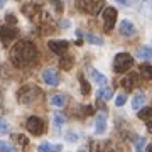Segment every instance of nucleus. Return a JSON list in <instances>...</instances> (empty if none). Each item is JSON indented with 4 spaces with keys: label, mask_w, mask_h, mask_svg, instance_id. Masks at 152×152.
<instances>
[{
    "label": "nucleus",
    "mask_w": 152,
    "mask_h": 152,
    "mask_svg": "<svg viewBox=\"0 0 152 152\" xmlns=\"http://www.w3.org/2000/svg\"><path fill=\"white\" fill-rule=\"evenodd\" d=\"M137 56L142 59H152V48L151 46H140L137 49Z\"/></svg>",
    "instance_id": "18"
},
{
    "label": "nucleus",
    "mask_w": 152,
    "mask_h": 152,
    "mask_svg": "<svg viewBox=\"0 0 152 152\" xmlns=\"http://www.w3.org/2000/svg\"><path fill=\"white\" fill-rule=\"evenodd\" d=\"M117 15L118 12L115 7H105L103 12H102V17H103V26H105V31L110 32L115 26V20H117Z\"/></svg>",
    "instance_id": "4"
},
{
    "label": "nucleus",
    "mask_w": 152,
    "mask_h": 152,
    "mask_svg": "<svg viewBox=\"0 0 152 152\" xmlns=\"http://www.w3.org/2000/svg\"><path fill=\"white\" fill-rule=\"evenodd\" d=\"M90 76H91V80H93V81L98 83L100 86H105V83H107V76L102 75L100 71H96L95 68H91V69H90Z\"/></svg>",
    "instance_id": "15"
},
{
    "label": "nucleus",
    "mask_w": 152,
    "mask_h": 152,
    "mask_svg": "<svg viewBox=\"0 0 152 152\" xmlns=\"http://www.w3.org/2000/svg\"><path fill=\"white\" fill-rule=\"evenodd\" d=\"M145 151H147V152H152V144H149V145H147Z\"/></svg>",
    "instance_id": "35"
},
{
    "label": "nucleus",
    "mask_w": 152,
    "mask_h": 152,
    "mask_svg": "<svg viewBox=\"0 0 152 152\" xmlns=\"http://www.w3.org/2000/svg\"><path fill=\"white\" fill-rule=\"evenodd\" d=\"M26 127H27V130L31 132L32 135H42L44 129H46V124H44V120L39 118V117H29Z\"/></svg>",
    "instance_id": "5"
},
{
    "label": "nucleus",
    "mask_w": 152,
    "mask_h": 152,
    "mask_svg": "<svg viewBox=\"0 0 152 152\" xmlns=\"http://www.w3.org/2000/svg\"><path fill=\"white\" fill-rule=\"evenodd\" d=\"M5 20H7V24H12V26H15V24H17V19H15L14 14H7Z\"/></svg>",
    "instance_id": "30"
},
{
    "label": "nucleus",
    "mask_w": 152,
    "mask_h": 152,
    "mask_svg": "<svg viewBox=\"0 0 152 152\" xmlns=\"http://www.w3.org/2000/svg\"><path fill=\"white\" fill-rule=\"evenodd\" d=\"M51 103L54 105V107H64L66 105V96L64 95H53L51 96Z\"/></svg>",
    "instance_id": "20"
},
{
    "label": "nucleus",
    "mask_w": 152,
    "mask_h": 152,
    "mask_svg": "<svg viewBox=\"0 0 152 152\" xmlns=\"http://www.w3.org/2000/svg\"><path fill=\"white\" fill-rule=\"evenodd\" d=\"M122 86H124L125 90H129V91H130V90H134L135 86H139V75H137V73H130L127 78H124Z\"/></svg>",
    "instance_id": "11"
},
{
    "label": "nucleus",
    "mask_w": 152,
    "mask_h": 152,
    "mask_svg": "<svg viewBox=\"0 0 152 152\" xmlns=\"http://www.w3.org/2000/svg\"><path fill=\"white\" fill-rule=\"evenodd\" d=\"M73 64H75V58H73L71 54H63V56H61V59H59L61 69L69 71L71 68H73Z\"/></svg>",
    "instance_id": "14"
},
{
    "label": "nucleus",
    "mask_w": 152,
    "mask_h": 152,
    "mask_svg": "<svg viewBox=\"0 0 152 152\" xmlns=\"http://www.w3.org/2000/svg\"><path fill=\"white\" fill-rule=\"evenodd\" d=\"M78 80H80V85H81V93L86 96V95H90V91H91V88H90V85H88V81L85 80V76L83 75H78Z\"/></svg>",
    "instance_id": "22"
},
{
    "label": "nucleus",
    "mask_w": 152,
    "mask_h": 152,
    "mask_svg": "<svg viewBox=\"0 0 152 152\" xmlns=\"http://www.w3.org/2000/svg\"><path fill=\"white\" fill-rule=\"evenodd\" d=\"M125 102H127V96L122 93V95H118V96H117V100H115V105H117V107H122Z\"/></svg>",
    "instance_id": "29"
},
{
    "label": "nucleus",
    "mask_w": 152,
    "mask_h": 152,
    "mask_svg": "<svg viewBox=\"0 0 152 152\" xmlns=\"http://www.w3.org/2000/svg\"><path fill=\"white\" fill-rule=\"evenodd\" d=\"M140 75L147 80H152V66L151 64H142L140 66Z\"/></svg>",
    "instance_id": "25"
},
{
    "label": "nucleus",
    "mask_w": 152,
    "mask_h": 152,
    "mask_svg": "<svg viewBox=\"0 0 152 152\" xmlns=\"http://www.w3.org/2000/svg\"><path fill=\"white\" fill-rule=\"evenodd\" d=\"M145 137H137L134 140V145H135V152H144V147H145Z\"/></svg>",
    "instance_id": "24"
},
{
    "label": "nucleus",
    "mask_w": 152,
    "mask_h": 152,
    "mask_svg": "<svg viewBox=\"0 0 152 152\" xmlns=\"http://www.w3.org/2000/svg\"><path fill=\"white\" fill-rule=\"evenodd\" d=\"M105 130H107V115L96 113V117H95V132L96 134H103Z\"/></svg>",
    "instance_id": "12"
},
{
    "label": "nucleus",
    "mask_w": 152,
    "mask_h": 152,
    "mask_svg": "<svg viewBox=\"0 0 152 152\" xmlns=\"http://www.w3.org/2000/svg\"><path fill=\"white\" fill-rule=\"evenodd\" d=\"M37 59V48L31 41L17 42L10 51V61L17 68H26Z\"/></svg>",
    "instance_id": "1"
},
{
    "label": "nucleus",
    "mask_w": 152,
    "mask_h": 152,
    "mask_svg": "<svg viewBox=\"0 0 152 152\" xmlns=\"http://www.w3.org/2000/svg\"><path fill=\"white\" fill-rule=\"evenodd\" d=\"M48 46L53 53L63 56L66 51H68V48H69V42H68V41H49Z\"/></svg>",
    "instance_id": "9"
},
{
    "label": "nucleus",
    "mask_w": 152,
    "mask_h": 152,
    "mask_svg": "<svg viewBox=\"0 0 152 152\" xmlns=\"http://www.w3.org/2000/svg\"><path fill=\"white\" fill-rule=\"evenodd\" d=\"M66 139H68V140H69V142H76V140H78V134H73V132H69V134H68V137H66Z\"/></svg>",
    "instance_id": "31"
},
{
    "label": "nucleus",
    "mask_w": 152,
    "mask_h": 152,
    "mask_svg": "<svg viewBox=\"0 0 152 152\" xmlns=\"http://www.w3.org/2000/svg\"><path fill=\"white\" fill-rule=\"evenodd\" d=\"M134 66V58L129 53H118L113 59V71L115 73H125Z\"/></svg>",
    "instance_id": "3"
},
{
    "label": "nucleus",
    "mask_w": 152,
    "mask_h": 152,
    "mask_svg": "<svg viewBox=\"0 0 152 152\" xmlns=\"http://www.w3.org/2000/svg\"><path fill=\"white\" fill-rule=\"evenodd\" d=\"M102 7H103V2H96V0L95 2H80V9L88 14H93V15H96Z\"/></svg>",
    "instance_id": "10"
},
{
    "label": "nucleus",
    "mask_w": 152,
    "mask_h": 152,
    "mask_svg": "<svg viewBox=\"0 0 152 152\" xmlns=\"http://www.w3.org/2000/svg\"><path fill=\"white\" fill-rule=\"evenodd\" d=\"M112 95H113V93H112V88H108V86H100V90H98V98L103 100V102L110 100Z\"/></svg>",
    "instance_id": "19"
},
{
    "label": "nucleus",
    "mask_w": 152,
    "mask_h": 152,
    "mask_svg": "<svg viewBox=\"0 0 152 152\" xmlns=\"http://www.w3.org/2000/svg\"><path fill=\"white\" fill-rule=\"evenodd\" d=\"M0 7H4V2H2V0H0Z\"/></svg>",
    "instance_id": "37"
},
{
    "label": "nucleus",
    "mask_w": 152,
    "mask_h": 152,
    "mask_svg": "<svg viewBox=\"0 0 152 152\" xmlns=\"http://www.w3.org/2000/svg\"><path fill=\"white\" fill-rule=\"evenodd\" d=\"M39 152H59L63 151V147L59 144H51V142H42L41 145L37 147Z\"/></svg>",
    "instance_id": "13"
},
{
    "label": "nucleus",
    "mask_w": 152,
    "mask_h": 152,
    "mask_svg": "<svg viewBox=\"0 0 152 152\" xmlns=\"http://www.w3.org/2000/svg\"><path fill=\"white\" fill-rule=\"evenodd\" d=\"M0 152H19L15 147L5 140H0Z\"/></svg>",
    "instance_id": "26"
},
{
    "label": "nucleus",
    "mask_w": 152,
    "mask_h": 152,
    "mask_svg": "<svg viewBox=\"0 0 152 152\" xmlns=\"http://www.w3.org/2000/svg\"><path fill=\"white\" fill-rule=\"evenodd\" d=\"M137 115H139V118H142V120H149V118L152 120V107H145V108H142Z\"/></svg>",
    "instance_id": "23"
},
{
    "label": "nucleus",
    "mask_w": 152,
    "mask_h": 152,
    "mask_svg": "<svg viewBox=\"0 0 152 152\" xmlns=\"http://www.w3.org/2000/svg\"><path fill=\"white\" fill-rule=\"evenodd\" d=\"M41 96V90L34 85H27V86H22L19 91H17V100L24 105H31L34 103L37 98Z\"/></svg>",
    "instance_id": "2"
},
{
    "label": "nucleus",
    "mask_w": 152,
    "mask_h": 152,
    "mask_svg": "<svg viewBox=\"0 0 152 152\" xmlns=\"http://www.w3.org/2000/svg\"><path fill=\"white\" fill-rule=\"evenodd\" d=\"M19 36V31H17L15 27H10V26H7V27H2L0 29V39H2V42L5 44H9V42H12L14 39Z\"/></svg>",
    "instance_id": "6"
},
{
    "label": "nucleus",
    "mask_w": 152,
    "mask_h": 152,
    "mask_svg": "<svg viewBox=\"0 0 152 152\" xmlns=\"http://www.w3.org/2000/svg\"><path fill=\"white\" fill-rule=\"evenodd\" d=\"M145 103V95L144 93H137L135 96L132 98V108L134 110H140Z\"/></svg>",
    "instance_id": "16"
},
{
    "label": "nucleus",
    "mask_w": 152,
    "mask_h": 152,
    "mask_svg": "<svg viewBox=\"0 0 152 152\" xmlns=\"http://www.w3.org/2000/svg\"><path fill=\"white\" fill-rule=\"evenodd\" d=\"M145 12L152 17V2H147V4H145Z\"/></svg>",
    "instance_id": "32"
},
{
    "label": "nucleus",
    "mask_w": 152,
    "mask_h": 152,
    "mask_svg": "<svg viewBox=\"0 0 152 152\" xmlns=\"http://www.w3.org/2000/svg\"><path fill=\"white\" fill-rule=\"evenodd\" d=\"M42 80L44 83H48L49 86H58L59 85V75L53 68H48V69L42 71Z\"/></svg>",
    "instance_id": "7"
},
{
    "label": "nucleus",
    "mask_w": 152,
    "mask_h": 152,
    "mask_svg": "<svg viewBox=\"0 0 152 152\" xmlns=\"http://www.w3.org/2000/svg\"><path fill=\"white\" fill-rule=\"evenodd\" d=\"M147 130L152 134V120H149V122H147Z\"/></svg>",
    "instance_id": "33"
},
{
    "label": "nucleus",
    "mask_w": 152,
    "mask_h": 152,
    "mask_svg": "<svg viewBox=\"0 0 152 152\" xmlns=\"http://www.w3.org/2000/svg\"><path fill=\"white\" fill-rule=\"evenodd\" d=\"M120 4H122V5H130V2H127V0H118Z\"/></svg>",
    "instance_id": "34"
},
{
    "label": "nucleus",
    "mask_w": 152,
    "mask_h": 152,
    "mask_svg": "<svg viewBox=\"0 0 152 152\" xmlns=\"http://www.w3.org/2000/svg\"><path fill=\"white\" fill-rule=\"evenodd\" d=\"M14 140H15V142H19V144H20L22 147H26V145L29 144L27 137H26V135H22V134H20V135H14Z\"/></svg>",
    "instance_id": "28"
},
{
    "label": "nucleus",
    "mask_w": 152,
    "mask_h": 152,
    "mask_svg": "<svg viewBox=\"0 0 152 152\" xmlns=\"http://www.w3.org/2000/svg\"><path fill=\"white\" fill-rule=\"evenodd\" d=\"M102 152H115L113 149H105V151H102Z\"/></svg>",
    "instance_id": "36"
},
{
    "label": "nucleus",
    "mask_w": 152,
    "mask_h": 152,
    "mask_svg": "<svg viewBox=\"0 0 152 152\" xmlns=\"http://www.w3.org/2000/svg\"><path fill=\"white\" fill-rule=\"evenodd\" d=\"M10 130V125H9V122L4 118H0V135H4V134H7V132Z\"/></svg>",
    "instance_id": "27"
},
{
    "label": "nucleus",
    "mask_w": 152,
    "mask_h": 152,
    "mask_svg": "<svg viewBox=\"0 0 152 152\" xmlns=\"http://www.w3.org/2000/svg\"><path fill=\"white\" fill-rule=\"evenodd\" d=\"M118 32L122 34L124 37H132V36H135V26H134V22H130L129 19L122 20L120 26H118Z\"/></svg>",
    "instance_id": "8"
},
{
    "label": "nucleus",
    "mask_w": 152,
    "mask_h": 152,
    "mask_svg": "<svg viewBox=\"0 0 152 152\" xmlns=\"http://www.w3.org/2000/svg\"><path fill=\"white\" fill-rule=\"evenodd\" d=\"M85 39H86L90 44H95V46H102V44H103V39L100 37V36H96V34H91V32L86 34Z\"/></svg>",
    "instance_id": "21"
},
{
    "label": "nucleus",
    "mask_w": 152,
    "mask_h": 152,
    "mask_svg": "<svg viewBox=\"0 0 152 152\" xmlns=\"http://www.w3.org/2000/svg\"><path fill=\"white\" fill-rule=\"evenodd\" d=\"M53 120H54V129L56 130H61L63 127H64V124H66V117L61 112H56L54 115H53Z\"/></svg>",
    "instance_id": "17"
}]
</instances>
